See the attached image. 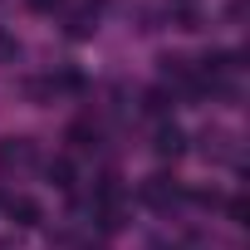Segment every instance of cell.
I'll return each instance as SVG.
<instances>
[{"mask_svg": "<svg viewBox=\"0 0 250 250\" xmlns=\"http://www.w3.org/2000/svg\"><path fill=\"white\" fill-rule=\"evenodd\" d=\"M10 216H20V226H30L40 211H35V201H25V196H20V201H10Z\"/></svg>", "mask_w": 250, "mask_h": 250, "instance_id": "obj_2", "label": "cell"}, {"mask_svg": "<svg viewBox=\"0 0 250 250\" xmlns=\"http://www.w3.org/2000/svg\"><path fill=\"white\" fill-rule=\"evenodd\" d=\"M25 162H30V143L25 138H10L0 147V167H25Z\"/></svg>", "mask_w": 250, "mask_h": 250, "instance_id": "obj_1", "label": "cell"}]
</instances>
